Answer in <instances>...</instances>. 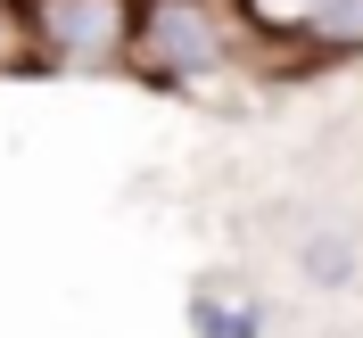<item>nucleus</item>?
Masks as SVG:
<instances>
[{
    "label": "nucleus",
    "instance_id": "f257e3e1",
    "mask_svg": "<svg viewBox=\"0 0 363 338\" xmlns=\"http://www.w3.org/2000/svg\"><path fill=\"white\" fill-rule=\"evenodd\" d=\"M248 9L240 0H133V58L124 67L157 91L231 74L248 58Z\"/></svg>",
    "mask_w": 363,
    "mask_h": 338
},
{
    "label": "nucleus",
    "instance_id": "f03ea898",
    "mask_svg": "<svg viewBox=\"0 0 363 338\" xmlns=\"http://www.w3.org/2000/svg\"><path fill=\"white\" fill-rule=\"evenodd\" d=\"M33 67L58 74H116L133 58V0H25Z\"/></svg>",
    "mask_w": 363,
    "mask_h": 338
},
{
    "label": "nucleus",
    "instance_id": "7ed1b4c3",
    "mask_svg": "<svg viewBox=\"0 0 363 338\" xmlns=\"http://www.w3.org/2000/svg\"><path fill=\"white\" fill-rule=\"evenodd\" d=\"M190 330H199V338H264V305H256V297L199 289V297H190Z\"/></svg>",
    "mask_w": 363,
    "mask_h": 338
},
{
    "label": "nucleus",
    "instance_id": "20e7f679",
    "mask_svg": "<svg viewBox=\"0 0 363 338\" xmlns=\"http://www.w3.org/2000/svg\"><path fill=\"white\" fill-rule=\"evenodd\" d=\"M297 42L322 50V58H347V50H363V0H322L314 17L297 25Z\"/></svg>",
    "mask_w": 363,
    "mask_h": 338
},
{
    "label": "nucleus",
    "instance_id": "39448f33",
    "mask_svg": "<svg viewBox=\"0 0 363 338\" xmlns=\"http://www.w3.org/2000/svg\"><path fill=\"white\" fill-rule=\"evenodd\" d=\"M297 264H306L314 289H347V281H355V240H347V231H314Z\"/></svg>",
    "mask_w": 363,
    "mask_h": 338
},
{
    "label": "nucleus",
    "instance_id": "423d86ee",
    "mask_svg": "<svg viewBox=\"0 0 363 338\" xmlns=\"http://www.w3.org/2000/svg\"><path fill=\"white\" fill-rule=\"evenodd\" d=\"M0 67H33V42H25V0H0Z\"/></svg>",
    "mask_w": 363,
    "mask_h": 338
},
{
    "label": "nucleus",
    "instance_id": "0eeeda50",
    "mask_svg": "<svg viewBox=\"0 0 363 338\" xmlns=\"http://www.w3.org/2000/svg\"><path fill=\"white\" fill-rule=\"evenodd\" d=\"M240 9H248V25H281V33H297L322 0H240Z\"/></svg>",
    "mask_w": 363,
    "mask_h": 338
}]
</instances>
